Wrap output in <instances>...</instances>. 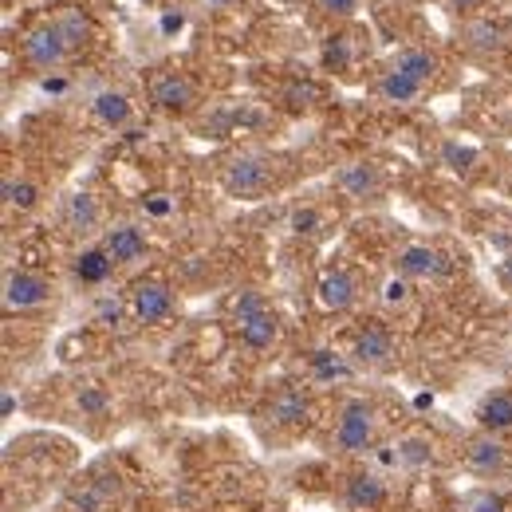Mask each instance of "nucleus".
Wrapping results in <instances>:
<instances>
[{
  "label": "nucleus",
  "instance_id": "f257e3e1",
  "mask_svg": "<svg viewBox=\"0 0 512 512\" xmlns=\"http://www.w3.org/2000/svg\"><path fill=\"white\" fill-rule=\"evenodd\" d=\"M375 430H379V414H375V406L363 402V398H351V402L339 410L331 446L339 449V453H351V457H355V453H367L371 442H375Z\"/></svg>",
  "mask_w": 512,
  "mask_h": 512
},
{
  "label": "nucleus",
  "instance_id": "f03ea898",
  "mask_svg": "<svg viewBox=\"0 0 512 512\" xmlns=\"http://www.w3.org/2000/svg\"><path fill=\"white\" fill-rule=\"evenodd\" d=\"M272 178L276 174H272V162L264 154H241V158H233L225 166L221 186L237 201H253V197H264V193L272 190Z\"/></svg>",
  "mask_w": 512,
  "mask_h": 512
},
{
  "label": "nucleus",
  "instance_id": "7ed1b4c3",
  "mask_svg": "<svg viewBox=\"0 0 512 512\" xmlns=\"http://www.w3.org/2000/svg\"><path fill=\"white\" fill-rule=\"evenodd\" d=\"M461 457H465V469L477 473V477H505L512 469L509 446H505L497 434H485V430L465 442Z\"/></svg>",
  "mask_w": 512,
  "mask_h": 512
},
{
  "label": "nucleus",
  "instance_id": "20e7f679",
  "mask_svg": "<svg viewBox=\"0 0 512 512\" xmlns=\"http://www.w3.org/2000/svg\"><path fill=\"white\" fill-rule=\"evenodd\" d=\"M150 99L158 111H170V115H186L197 107V83H193L186 71H158L150 79Z\"/></svg>",
  "mask_w": 512,
  "mask_h": 512
},
{
  "label": "nucleus",
  "instance_id": "39448f33",
  "mask_svg": "<svg viewBox=\"0 0 512 512\" xmlns=\"http://www.w3.org/2000/svg\"><path fill=\"white\" fill-rule=\"evenodd\" d=\"M48 280L44 276H36V272H24V268H12L8 276H4V308L8 312H32V308H40L44 300H48Z\"/></svg>",
  "mask_w": 512,
  "mask_h": 512
},
{
  "label": "nucleus",
  "instance_id": "423d86ee",
  "mask_svg": "<svg viewBox=\"0 0 512 512\" xmlns=\"http://www.w3.org/2000/svg\"><path fill=\"white\" fill-rule=\"evenodd\" d=\"M394 268L406 280H438V276L449 272V260L434 245H406V249H398V256H394Z\"/></svg>",
  "mask_w": 512,
  "mask_h": 512
},
{
  "label": "nucleus",
  "instance_id": "0eeeda50",
  "mask_svg": "<svg viewBox=\"0 0 512 512\" xmlns=\"http://www.w3.org/2000/svg\"><path fill=\"white\" fill-rule=\"evenodd\" d=\"M130 308L142 323H162L174 316V292L162 280H138L130 288Z\"/></svg>",
  "mask_w": 512,
  "mask_h": 512
},
{
  "label": "nucleus",
  "instance_id": "6e6552de",
  "mask_svg": "<svg viewBox=\"0 0 512 512\" xmlns=\"http://www.w3.org/2000/svg\"><path fill=\"white\" fill-rule=\"evenodd\" d=\"M67 52H71V48H67L60 24H40V28H32V32L24 36V56H28V64L44 67V71L64 64Z\"/></svg>",
  "mask_w": 512,
  "mask_h": 512
},
{
  "label": "nucleus",
  "instance_id": "1a4fd4ad",
  "mask_svg": "<svg viewBox=\"0 0 512 512\" xmlns=\"http://www.w3.org/2000/svg\"><path fill=\"white\" fill-rule=\"evenodd\" d=\"M335 190L351 201H371L383 193V170L371 162H347L335 170Z\"/></svg>",
  "mask_w": 512,
  "mask_h": 512
},
{
  "label": "nucleus",
  "instance_id": "9d476101",
  "mask_svg": "<svg viewBox=\"0 0 512 512\" xmlns=\"http://www.w3.org/2000/svg\"><path fill=\"white\" fill-rule=\"evenodd\" d=\"M355 363H363V367H386V363H394V355H398V343H394V331L386 327V323H367L359 335H355Z\"/></svg>",
  "mask_w": 512,
  "mask_h": 512
},
{
  "label": "nucleus",
  "instance_id": "9b49d317",
  "mask_svg": "<svg viewBox=\"0 0 512 512\" xmlns=\"http://www.w3.org/2000/svg\"><path fill=\"white\" fill-rule=\"evenodd\" d=\"M308 418H312V402H308V394L300 386H280L272 394V402H268V422L272 426L300 430V426H308Z\"/></svg>",
  "mask_w": 512,
  "mask_h": 512
},
{
  "label": "nucleus",
  "instance_id": "f8f14e48",
  "mask_svg": "<svg viewBox=\"0 0 512 512\" xmlns=\"http://www.w3.org/2000/svg\"><path fill=\"white\" fill-rule=\"evenodd\" d=\"M103 249L115 264H138L146 256V233L130 221H115L103 229Z\"/></svg>",
  "mask_w": 512,
  "mask_h": 512
},
{
  "label": "nucleus",
  "instance_id": "ddd939ff",
  "mask_svg": "<svg viewBox=\"0 0 512 512\" xmlns=\"http://www.w3.org/2000/svg\"><path fill=\"white\" fill-rule=\"evenodd\" d=\"M343 501L347 509L355 512H379L390 501V489L379 473H351L347 477V489H343Z\"/></svg>",
  "mask_w": 512,
  "mask_h": 512
},
{
  "label": "nucleus",
  "instance_id": "4468645a",
  "mask_svg": "<svg viewBox=\"0 0 512 512\" xmlns=\"http://www.w3.org/2000/svg\"><path fill=\"white\" fill-rule=\"evenodd\" d=\"M316 296H320V304L327 312H347L359 300V284H355V276L347 268H327L320 276V284H316Z\"/></svg>",
  "mask_w": 512,
  "mask_h": 512
},
{
  "label": "nucleus",
  "instance_id": "2eb2a0df",
  "mask_svg": "<svg viewBox=\"0 0 512 512\" xmlns=\"http://www.w3.org/2000/svg\"><path fill=\"white\" fill-rule=\"evenodd\" d=\"M477 422L485 434H509L512 430V390L509 386H497L481 398L477 406Z\"/></svg>",
  "mask_w": 512,
  "mask_h": 512
},
{
  "label": "nucleus",
  "instance_id": "dca6fc26",
  "mask_svg": "<svg viewBox=\"0 0 512 512\" xmlns=\"http://www.w3.org/2000/svg\"><path fill=\"white\" fill-rule=\"evenodd\" d=\"M379 99L390 103V107H410V103H418L422 99V91H426V83H418L414 75H406V71H398V67H390L383 79H379Z\"/></svg>",
  "mask_w": 512,
  "mask_h": 512
},
{
  "label": "nucleus",
  "instance_id": "f3484780",
  "mask_svg": "<svg viewBox=\"0 0 512 512\" xmlns=\"http://www.w3.org/2000/svg\"><path fill=\"white\" fill-rule=\"evenodd\" d=\"M237 335H241V347H245V351L260 355V351H268V347L280 339V320H276L272 312H256V316L237 323Z\"/></svg>",
  "mask_w": 512,
  "mask_h": 512
},
{
  "label": "nucleus",
  "instance_id": "a211bd4d",
  "mask_svg": "<svg viewBox=\"0 0 512 512\" xmlns=\"http://www.w3.org/2000/svg\"><path fill=\"white\" fill-rule=\"evenodd\" d=\"M64 225L71 233H95L99 225H103V209H99V201L91 197V193H71L64 205Z\"/></svg>",
  "mask_w": 512,
  "mask_h": 512
},
{
  "label": "nucleus",
  "instance_id": "6ab92c4d",
  "mask_svg": "<svg viewBox=\"0 0 512 512\" xmlns=\"http://www.w3.org/2000/svg\"><path fill=\"white\" fill-rule=\"evenodd\" d=\"M390 449H394V465L398 469H426V465L438 461V449H434V442L426 434H406Z\"/></svg>",
  "mask_w": 512,
  "mask_h": 512
},
{
  "label": "nucleus",
  "instance_id": "aec40b11",
  "mask_svg": "<svg viewBox=\"0 0 512 512\" xmlns=\"http://www.w3.org/2000/svg\"><path fill=\"white\" fill-rule=\"evenodd\" d=\"M130 99L123 95V91H99L95 99H91V115L103 123V127H111V130H119V127H127L130 123Z\"/></svg>",
  "mask_w": 512,
  "mask_h": 512
},
{
  "label": "nucleus",
  "instance_id": "412c9836",
  "mask_svg": "<svg viewBox=\"0 0 512 512\" xmlns=\"http://www.w3.org/2000/svg\"><path fill=\"white\" fill-rule=\"evenodd\" d=\"M111 268H115V260L107 256V249H103V245L83 249V253L75 256V276H79L83 284H103V280L111 276Z\"/></svg>",
  "mask_w": 512,
  "mask_h": 512
},
{
  "label": "nucleus",
  "instance_id": "4be33fe9",
  "mask_svg": "<svg viewBox=\"0 0 512 512\" xmlns=\"http://www.w3.org/2000/svg\"><path fill=\"white\" fill-rule=\"evenodd\" d=\"M394 67L406 71V75H414L418 83H430L438 75V56L430 48H406V52H398Z\"/></svg>",
  "mask_w": 512,
  "mask_h": 512
},
{
  "label": "nucleus",
  "instance_id": "5701e85b",
  "mask_svg": "<svg viewBox=\"0 0 512 512\" xmlns=\"http://www.w3.org/2000/svg\"><path fill=\"white\" fill-rule=\"evenodd\" d=\"M71 402H75V410H79L83 418H107V410H111V394L99 383H83L75 390Z\"/></svg>",
  "mask_w": 512,
  "mask_h": 512
},
{
  "label": "nucleus",
  "instance_id": "b1692460",
  "mask_svg": "<svg viewBox=\"0 0 512 512\" xmlns=\"http://www.w3.org/2000/svg\"><path fill=\"white\" fill-rule=\"evenodd\" d=\"M36 201H40V186L36 182H28V178H8L4 182V205L8 209L28 213V209H36Z\"/></svg>",
  "mask_w": 512,
  "mask_h": 512
},
{
  "label": "nucleus",
  "instance_id": "393cba45",
  "mask_svg": "<svg viewBox=\"0 0 512 512\" xmlns=\"http://www.w3.org/2000/svg\"><path fill=\"white\" fill-rule=\"evenodd\" d=\"M60 32H64L67 48H79V44H87L91 24H87V16H83V12H67L64 20H60Z\"/></svg>",
  "mask_w": 512,
  "mask_h": 512
},
{
  "label": "nucleus",
  "instance_id": "a878e982",
  "mask_svg": "<svg viewBox=\"0 0 512 512\" xmlns=\"http://www.w3.org/2000/svg\"><path fill=\"white\" fill-rule=\"evenodd\" d=\"M316 99H320L316 83H300V79H296V83H288V87H284V103H288V107H296V111H300V107H312Z\"/></svg>",
  "mask_w": 512,
  "mask_h": 512
},
{
  "label": "nucleus",
  "instance_id": "bb28decb",
  "mask_svg": "<svg viewBox=\"0 0 512 512\" xmlns=\"http://www.w3.org/2000/svg\"><path fill=\"white\" fill-rule=\"evenodd\" d=\"M383 304L386 308H406V304H410V280H406V276H390V280H386Z\"/></svg>",
  "mask_w": 512,
  "mask_h": 512
},
{
  "label": "nucleus",
  "instance_id": "cd10ccee",
  "mask_svg": "<svg viewBox=\"0 0 512 512\" xmlns=\"http://www.w3.org/2000/svg\"><path fill=\"white\" fill-rule=\"evenodd\" d=\"M233 312H237V323L256 316V312H268V304H264V296L260 292H241L237 300H233Z\"/></svg>",
  "mask_w": 512,
  "mask_h": 512
},
{
  "label": "nucleus",
  "instance_id": "c85d7f7f",
  "mask_svg": "<svg viewBox=\"0 0 512 512\" xmlns=\"http://www.w3.org/2000/svg\"><path fill=\"white\" fill-rule=\"evenodd\" d=\"M312 367H316V375H320V379H343V375H347V367H343L331 351H316Z\"/></svg>",
  "mask_w": 512,
  "mask_h": 512
},
{
  "label": "nucleus",
  "instance_id": "c756f323",
  "mask_svg": "<svg viewBox=\"0 0 512 512\" xmlns=\"http://www.w3.org/2000/svg\"><path fill=\"white\" fill-rule=\"evenodd\" d=\"M469 36H481V40H477V48H501V28H497V24H489V20H485V24H473V28H469Z\"/></svg>",
  "mask_w": 512,
  "mask_h": 512
},
{
  "label": "nucleus",
  "instance_id": "7c9ffc66",
  "mask_svg": "<svg viewBox=\"0 0 512 512\" xmlns=\"http://www.w3.org/2000/svg\"><path fill=\"white\" fill-rule=\"evenodd\" d=\"M320 229V213L316 209H296L292 213V233H316Z\"/></svg>",
  "mask_w": 512,
  "mask_h": 512
},
{
  "label": "nucleus",
  "instance_id": "2f4dec72",
  "mask_svg": "<svg viewBox=\"0 0 512 512\" xmlns=\"http://www.w3.org/2000/svg\"><path fill=\"white\" fill-rule=\"evenodd\" d=\"M465 512H505V505L493 493H477V497L465 501Z\"/></svg>",
  "mask_w": 512,
  "mask_h": 512
},
{
  "label": "nucleus",
  "instance_id": "473e14b6",
  "mask_svg": "<svg viewBox=\"0 0 512 512\" xmlns=\"http://www.w3.org/2000/svg\"><path fill=\"white\" fill-rule=\"evenodd\" d=\"M146 213H154V217H170V209H174V201H170V193H146Z\"/></svg>",
  "mask_w": 512,
  "mask_h": 512
},
{
  "label": "nucleus",
  "instance_id": "72a5a7b5",
  "mask_svg": "<svg viewBox=\"0 0 512 512\" xmlns=\"http://www.w3.org/2000/svg\"><path fill=\"white\" fill-rule=\"evenodd\" d=\"M316 8L327 16H351L359 8V0H316Z\"/></svg>",
  "mask_w": 512,
  "mask_h": 512
},
{
  "label": "nucleus",
  "instance_id": "f704fd0d",
  "mask_svg": "<svg viewBox=\"0 0 512 512\" xmlns=\"http://www.w3.org/2000/svg\"><path fill=\"white\" fill-rule=\"evenodd\" d=\"M446 158L453 162V170H469V162H473V150H457L453 142L446 146Z\"/></svg>",
  "mask_w": 512,
  "mask_h": 512
},
{
  "label": "nucleus",
  "instance_id": "c9c22d12",
  "mask_svg": "<svg viewBox=\"0 0 512 512\" xmlns=\"http://www.w3.org/2000/svg\"><path fill=\"white\" fill-rule=\"evenodd\" d=\"M162 28H166V32H174V28H182V16H166V20H162Z\"/></svg>",
  "mask_w": 512,
  "mask_h": 512
},
{
  "label": "nucleus",
  "instance_id": "e433bc0d",
  "mask_svg": "<svg viewBox=\"0 0 512 512\" xmlns=\"http://www.w3.org/2000/svg\"><path fill=\"white\" fill-rule=\"evenodd\" d=\"M505 280H509V288H512V253L505 256Z\"/></svg>",
  "mask_w": 512,
  "mask_h": 512
},
{
  "label": "nucleus",
  "instance_id": "4c0bfd02",
  "mask_svg": "<svg viewBox=\"0 0 512 512\" xmlns=\"http://www.w3.org/2000/svg\"><path fill=\"white\" fill-rule=\"evenodd\" d=\"M453 4H457V8H477L481 0H453Z\"/></svg>",
  "mask_w": 512,
  "mask_h": 512
}]
</instances>
